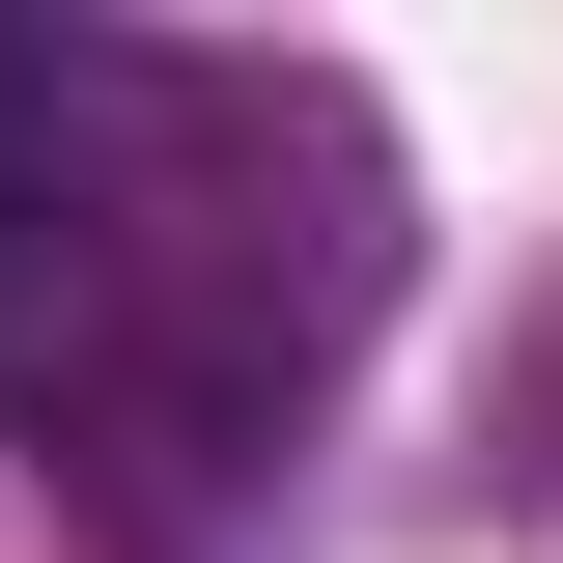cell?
Returning <instances> with one entry per match:
<instances>
[{"mask_svg":"<svg viewBox=\"0 0 563 563\" xmlns=\"http://www.w3.org/2000/svg\"><path fill=\"white\" fill-rule=\"evenodd\" d=\"M85 310V198H57V141H0V339H57Z\"/></svg>","mask_w":563,"mask_h":563,"instance_id":"cell-1","label":"cell"}]
</instances>
